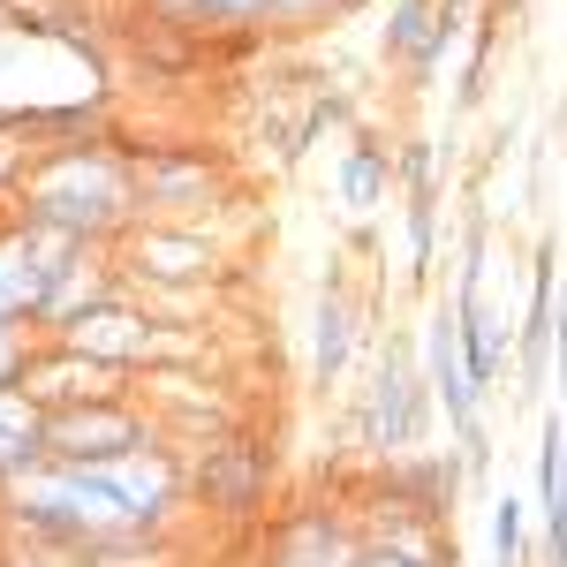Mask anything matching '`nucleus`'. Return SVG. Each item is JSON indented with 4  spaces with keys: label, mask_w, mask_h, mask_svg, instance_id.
<instances>
[{
    "label": "nucleus",
    "mask_w": 567,
    "mask_h": 567,
    "mask_svg": "<svg viewBox=\"0 0 567 567\" xmlns=\"http://www.w3.org/2000/svg\"><path fill=\"white\" fill-rule=\"evenodd\" d=\"M130 296V280H122V265H114V250H84V258L69 265L53 288H45V303H39V333L45 341H61L69 326H84L91 310H106V303H122Z\"/></svg>",
    "instance_id": "9d476101"
},
{
    "label": "nucleus",
    "mask_w": 567,
    "mask_h": 567,
    "mask_svg": "<svg viewBox=\"0 0 567 567\" xmlns=\"http://www.w3.org/2000/svg\"><path fill=\"white\" fill-rule=\"evenodd\" d=\"M462 39V0H386V23H379V53L386 69L409 76V91H424L439 76V61Z\"/></svg>",
    "instance_id": "0eeeda50"
},
{
    "label": "nucleus",
    "mask_w": 567,
    "mask_h": 567,
    "mask_svg": "<svg viewBox=\"0 0 567 567\" xmlns=\"http://www.w3.org/2000/svg\"><path fill=\"white\" fill-rule=\"evenodd\" d=\"M39 462H45V401H31L23 386H0V484H16Z\"/></svg>",
    "instance_id": "4468645a"
},
{
    "label": "nucleus",
    "mask_w": 567,
    "mask_h": 567,
    "mask_svg": "<svg viewBox=\"0 0 567 567\" xmlns=\"http://www.w3.org/2000/svg\"><path fill=\"white\" fill-rule=\"evenodd\" d=\"M432 386H424V363L409 349V333H386L379 341V363H371V386H363V409H355V439L379 454V462H409L424 432H432Z\"/></svg>",
    "instance_id": "f03ea898"
},
{
    "label": "nucleus",
    "mask_w": 567,
    "mask_h": 567,
    "mask_svg": "<svg viewBox=\"0 0 567 567\" xmlns=\"http://www.w3.org/2000/svg\"><path fill=\"white\" fill-rule=\"evenodd\" d=\"M136 159V213L144 219H175L197 227V213L227 205V167L213 152H189V144H130Z\"/></svg>",
    "instance_id": "20e7f679"
},
{
    "label": "nucleus",
    "mask_w": 567,
    "mask_h": 567,
    "mask_svg": "<svg viewBox=\"0 0 567 567\" xmlns=\"http://www.w3.org/2000/svg\"><path fill=\"white\" fill-rule=\"evenodd\" d=\"M529 560V499L499 492L492 499V567H523Z\"/></svg>",
    "instance_id": "dca6fc26"
},
{
    "label": "nucleus",
    "mask_w": 567,
    "mask_h": 567,
    "mask_svg": "<svg viewBox=\"0 0 567 567\" xmlns=\"http://www.w3.org/2000/svg\"><path fill=\"white\" fill-rule=\"evenodd\" d=\"M69 8H84V0H69Z\"/></svg>",
    "instance_id": "aec40b11"
},
{
    "label": "nucleus",
    "mask_w": 567,
    "mask_h": 567,
    "mask_svg": "<svg viewBox=\"0 0 567 567\" xmlns=\"http://www.w3.org/2000/svg\"><path fill=\"white\" fill-rule=\"evenodd\" d=\"M355 341H363V310L349 303V288H341V280H326L318 318H310V379H318V393H333L341 379H349Z\"/></svg>",
    "instance_id": "f8f14e48"
},
{
    "label": "nucleus",
    "mask_w": 567,
    "mask_h": 567,
    "mask_svg": "<svg viewBox=\"0 0 567 567\" xmlns=\"http://www.w3.org/2000/svg\"><path fill=\"white\" fill-rule=\"evenodd\" d=\"M8 213L16 219H45L61 235H76L91 250H114L136 219V159L122 136H61L39 144L23 182L8 189Z\"/></svg>",
    "instance_id": "f257e3e1"
},
{
    "label": "nucleus",
    "mask_w": 567,
    "mask_h": 567,
    "mask_svg": "<svg viewBox=\"0 0 567 567\" xmlns=\"http://www.w3.org/2000/svg\"><path fill=\"white\" fill-rule=\"evenodd\" d=\"M205 16H213V31H265L280 16V0H205Z\"/></svg>",
    "instance_id": "f3484780"
},
{
    "label": "nucleus",
    "mask_w": 567,
    "mask_h": 567,
    "mask_svg": "<svg viewBox=\"0 0 567 567\" xmlns=\"http://www.w3.org/2000/svg\"><path fill=\"white\" fill-rule=\"evenodd\" d=\"M114 265L130 288H205L219 272V250L205 227H175V219H136L114 243Z\"/></svg>",
    "instance_id": "423d86ee"
},
{
    "label": "nucleus",
    "mask_w": 567,
    "mask_h": 567,
    "mask_svg": "<svg viewBox=\"0 0 567 567\" xmlns=\"http://www.w3.org/2000/svg\"><path fill=\"white\" fill-rule=\"evenodd\" d=\"M545 515V567H567V409H545L537 424V507Z\"/></svg>",
    "instance_id": "9b49d317"
},
{
    "label": "nucleus",
    "mask_w": 567,
    "mask_h": 567,
    "mask_svg": "<svg viewBox=\"0 0 567 567\" xmlns=\"http://www.w3.org/2000/svg\"><path fill=\"white\" fill-rule=\"evenodd\" d=\"M31 349H39V333H31V326H0V386H16V379H23Z\"/></svg>",
    "instance_id": "a211bd4d"
},
{
    "label": "nucleus",
    "mask_w": 567,
    "mask_h": 567,
    "mask_svg": "<svg viewBox=\"0 0 567 567\" xmlns=\"http://www.w3.org/2000/svg\"><path fill=\"white\" fill-rule=\"evenodd\" d=\"M553 386L567 393V288H560V303H553Z\"/></svg>",
    "instance_id": "6ab92c4d"
},
{
    "label": "nucleus",
    "mask_w": 567,
    "mask_h": 567,
    "mask_svg": "<svg viewBox=\"0 0 567 567\" xmlns=\"http://www.w3.org/2000/svg\"><path fill=\"white\" fill-rule=\"evenodd\" d=\"M189 507H205L219 523H250L272 499V446L258 432H213L189 439Z\"/></svg>",
    "instance_id": "7ed1b4c3"
},
{
    "label": "nucleus",
    "mask_w": 567,
    "mask_h": 567,
    "mask_svg": "<svg viewBox=\"0 0 567 567\" xmlns=\"http://www.w3.org/2000/svg\"><path fill=\"white\" fill-rule=\"evenodd\" d=\"M553 303H560V243H537L529 303H523V326H515V393H545V371H553Z\"/></svg>",
    "instance_id": "1a4fd4ad"
},
{
    "label": "nucleus",
    "mask_w": 567,
    "mask_h": 567,
    "mask_svg": "<svg viewBox=\"0 0 567 567\" xmlns=\"http://www.w3.org/2000/svg\"><path fill=\"white\" fill-rule=\"evenodd\" d=\"M333 189H341V205L349 213H379L393 189V144L371 130H355L349 144H341V167H333Z\"/></svg>",
    "instance_id": "ddd939ff"
},
{
    "label": "nucleus",
    "mask_w": 567,
    "mask_h": 567,
    "mask_svg": "<svg viewBox=\"0 0 567 567\" xmlns=\"http://www.w3.org/2000/svg\"><path fill=\"white\" fill-rule=\"evenodd\" d=\"M16 386L31 393V401H45V409H76V401H130L136 371L99 363V355H84V349H69V341H45V333H39V349H31V363H23Z\"/></svg>",
    "instance_id": "6e6552de"
},
{
    "label": "nucleus",
    "mask_w": 567,
    "mask_h": 567,
    "mask_svg": "<svg viewBox=\"0 0 567 567\" xmlns=\"http://www.w3.org/2000/svg\"><path fill=\"white\" fill-rule=\"evenodd\" d=\"M401 213H409V288H432V265H439V189L401 197Z\"/></svg>",
    "instance_id": "2eb2a0df"
},
{
    "label": "nucleus",
    "mask_w": 567,
    "mask_h": 567,
    "mask_svg": "<svg viewBox=\"0 0 567 567\" xmlns=\"http://www.w3.org/2000/svg\"><path fill=\"white\" fill-rule=\"evenodd\" d=\"M159 424H152V409L144 401H76V409H45V454L53 462H122L136 446H152Z\"/></svg>",
    "instance_id": "39448f33"
}]
</instances>
